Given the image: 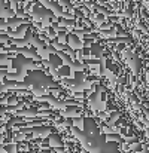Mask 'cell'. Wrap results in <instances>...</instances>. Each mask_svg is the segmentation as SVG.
Returning a JSON list of instances; mask_svg holds the SVG:
<instances>
[{
  "label": "cell",
  "instance_id": "obj_4",
  "mask_svg": "<svg viewBox=\"0 0 149 153\" xmlns=\"http://www.w3.org/2000/svg\"><path fill=\"white\" fill-rule=\"evenodd\" d=\"M148 82H149V73H148Z\"/></svg>",
  "mask_w": 149,
  "mask_h": 153
},
{
  "label": "cell",
  "instance_id": "obj_1",
  "mask_svg": "<svg viewBox=\"0 0 149 153\" xmlns=\"http://www.w3.org/2000/svg\"><path fill=\"white\" fill-rule=\"evenodd\" d=\"M131 149H133L134 152H140L142 146H140V143H133V144H131Z\"/></svg>",
  "mask_w": 149,
  "mask_h": 153
},
{
  "label": "cell",
  "instance_id": "obj_3",
  "mask_svg": "<svg viewBox=\"0 0 149 153\" xmlns=\"http://www.w3.org/2000/svg\"><path fill=\"white\" fill-rule=\"evenodd\" d=\"M140 153H149V152H140Z\"/></svg>",
  "mask_w": 149,
  "mask_h": 153
},
{
  "label": "cell",
  "instance_id": "obj_2",
  "mask_svg": "<svg viewBox=\"0 0 149 153\" xmlns=\"http://www.w3.org/2000/svg\"><path fill=\"white\" fill-rule=\"evenodd\" d=\"M119 138V135H109L107 137V140H118Z\"/></svg>",
  "mask_w": 149,
  "mask_h": 153
}]
</instances>
